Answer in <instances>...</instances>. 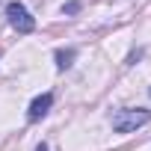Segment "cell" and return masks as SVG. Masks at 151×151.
<instances>
[{
  "label": "cell",
  "mask_w": 151,
  "mask_h": 151,
  "mask_svg": "<svg viewBox=\"0 0 151 151\" xmlns=\"http://www.w3.org/2000/svg\"><path fill=\"white\" fill-rule=\"evenodd\" d=\"M148 122H151V110H116L113 113V130L116 133H130Z\"/></svg>",
  "instance_id": "6da1fadb"
},
{
  "label": "cell",
  "mask_w": 151,
  "mask_h": 151,
  "mask_svg": "<svg viewBox=\"0 0 151 151\" xmlns=\"http://www.w3.org/2000/svg\"><path fill=\"white\" fill-rule=\"evenodd\" d=\"M6 15H9V24H12L18 33H33V30H36L33 15H30L21 3H9V6H6Z\"/></svg>",
  "instance_id": "7a4b0ae2"
},
{
  "label": "cell",
  "mask_w": 151,
  "mask_h": 151,
  "mask_svg": "<svg viewBox=\"0 0 151 151\" xmlns=\"http://www.w3.org/2000/svg\"><path fill=\"white\" fill-rule=\"evenodd\" d=\"M50 104H53V95H50V92L39 95V98L30 104V110H27V119H30V122H39V119H42V116L50 110Z\"/></svg>",
  "instance_id": "3957f363"
},
{
  "label": "cell",
  "mask_w": 151,
  "mask_h": 151,
  "mask_svg": "<svg viewBox=\"0 0 151 151\" xmlns=\"http://www.w3.org/2000/svg\"><path fill=\"white\" fill-rule=\"evenodd\" d=\"M71 59H74V50H56V65L59 68H68Z\"/></svg>",
  "instance_id": "277c9868"
},
{
  "label": "cell",
  "mask_w": 151,
  "mask_h": 151,
  "mask_svg": "<svg viewBox=\"0 0 151 151\" xmlns=\"http://www.w3.org/2000/svg\"><path fill=\"white\" fill-rule=\"evenodd\" d=\"M77 9H80V3H77V0H71L68 6H62V12H65V15H74V12H77Z\"/></svg>",
  "instance_id": "5b68a950"
},
{
  "label": "cell",
  "mask_w": 151,
  "mask_h": 151,
  "mask_svg": "<svg viewBox=\"0 0 151 151\" xmlns=\"http://www.w3.org/2000/svg\"><path fill=\"white\" fill-rule=\"evenodd\" d=\"M36 151H47V148H45V145H39V148H36Z\"/></svg>",
  "instance_id": "8992f818"
}]
</instances>
